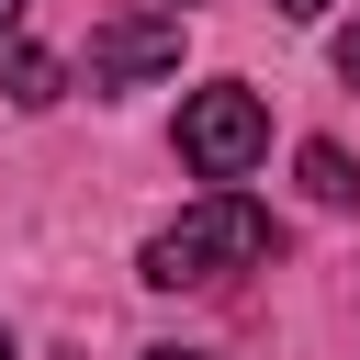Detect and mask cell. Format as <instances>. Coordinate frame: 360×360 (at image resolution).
<instances>
[{"mask_svg":"<svg viewBox=\"0 0 360 360\" xmlns=\"http://www.w3.org/2000/svg\"><path fill=\"white\" fill-rule=\"evenodd\" d=\"M0 90H11V101H22V112H45V101H56V90H68V68H56V56H45V45H22V34H11V45H0Z\"/></svg>","mask_w":360,"mask_h":360,"instance_id":"obj_4","label":"cell"},{"mask_svg":"<svg viewBox=\"0 0 360 360\" xmlns=\"http://www.w3.org/2000/svg\"><path fill=\"white\" fill-rule=\"evenodd\" d=\"M259 158H270V101L248 79H214L180 101V169L191 180H248Z\"/></svg>","mask_w":360,"mask_h":360,"instance_id":"obj_2","label":"cell"},{"mask_svg":"<svg viewBox=\"0 0 360 360\" xmlns=\"http://www.w3.org/2000/svg\"><path fill=\"white\" fill-rule=\"evenodd\" d=\"M292 169H304V191H315V202H326V214H349V202H360V169H349V158H338V146H326V135H315V146H304V158H292Z\"/></svg>","mask_w":360,"mask_h":360,"instance_id":"obj_5","label":"cell"},{"mask_svg":"<svg viewBox=\"0 0 360 360\" xmlns=\"http://www.w3.org/2000/svg\"><path fill=\"white\" fill-rule=\"evenodd\" d=\"M180 68V11H112L90 34V90H146Z\"/></svg>","mask_w":360,"mask_h":360,"instance_id":"obj_3","label":"cell"},{"mask_svg":"<svg viewBox=\"0 0 360 360\" xmlns=\"http://www.w3.org/2000/svg\"><path fill=\"white\" fill-rule=\"evenodd\" d=\"M146 360H202V349H146Z\"/></svg>","mask_w":360,"mask_h":360,"instance_id":"obj_9","label":"cell"},{"mask_svg":"<svg viewBox=\"0 0 360 360\" xmlns=\"http://www.w3.org/2000/svg\"><path fill=\"white\" fill-rule=\"evenodd\" d=\"M281 236H270V214L248 202V191H202L191 214H169L158 236H146V281L158 292H214V281H236V270H259Z\"/></svg>","mask_w":360,"mask_h":360,"instance_id":"obj_1","label":"cell"},{"mask_svg":"<svg viewBox=\"0 0 360 360\" xmlns=\"http://www.w3.org/2000/svg\"><path fill=\"white\" fill-rule=\"evenodd\" d=\"M0 360H11V338H0Z\"/></svg>","mask_w":360,"mask_h":360,"instance_id":"obj_10","label":"cell"},{"mask_svg":"<svg viewBox=\"0 0 360 360\" xmlns=\"http://www.w3.org/2000/svg\"><path fill=\"white\" fill-rule=\"evenodd\" d=\"M270 11H281V22H326L338 0H270Z\"/></svg>","mask_w":360,"mask_h":360,"instance_id":"obj_7","label":"cell"},{"mask_svg":"<svg viewBox=\"0 0 360 360\" xmlns=\"http://www.w3.org/2000/svg\"><path fill=\"white\" fill-rule=\"evenodd\" d=\"M338 79H349V90H360V22H349V34H338Z\"/></svg>","mask_w":360,"mask_h":360,"instance_id":"obj_6","label":"cell"},{"mask_svg":"<svg viewBox=\"0 0 360 360\" xmlns=\"http://www.w3.org/2000/svg\"><path fill=\"white\" fill-rule=\"evenodd\" d=\"M11 34H22V0H0V45H11Z\"/></svg>","mask_w":360,"mask_h":360,"instance_id":"obj_8","label":"cell"}]
</instances>
